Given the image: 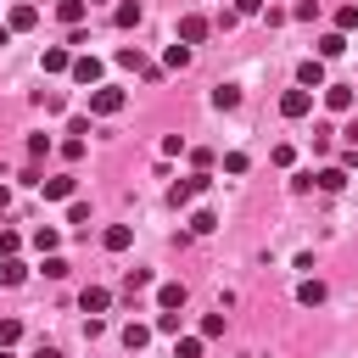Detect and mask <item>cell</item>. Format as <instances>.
I'll return each mask as SVG.
<instances>
[{"instance_id":"obj_1","label":"cell","mask_w":358,"mask_h":358,"mask_svg":"<svg viewBox=\"0 0 358 358\" xmlns=\"http://www.w3.org/2000/svg\"><path fill=\"white\" fill-rule=\"evenodd\" d=\"M123 101H129V95H123L117 84H95V95H90V112H95V117H117V112H123Z\"/></svg>"},{"instance_id":"obj_2","label":"cell","mask_w":358,"mask_h":358,"mask_svg":"<svg viewBox=\"0 0 358 358\" xmlns=\"http://www.w3.org/2000/svg\"><path fill=\"white\" fill-rule=\"evenodd\" d=\"M308 112H313V90H302V84H296V90H285V95H280V117H291V123H296V117H308Z\"/></svg>"},{"instance_id":"obj_3","label":"cell","mask_w":358,"mask_h":358,"mask_svg":"<svg viewBox=\"0 0 358 358\" xmlns=\"http://www.w3.org/2000/svg\"><path fill=\"white\" fill-rule=\"evenodd\" d=\"M207 185H213L207 173H190V179H173V190H168V201H173V207H190V201H196V196H201Z\"/></svg>"},{"instance_id":"obj_4","label":"cell","mask_w":358,"mask_h":358,"mask_svg":"<svg viewBox=\"0 0 358 358\" xmlns=\"http://www.w3.org/2000/svg\"><path fill=\"white\" fill-rule=\"evenodd\" d=\"M207 28H213V22H207L201 11H185V17H179V45H201Z\"/></svg>"},{"instance_id":"obj_5","label":"cell","mask_w":358,"mask_h":358,"mask_svg":"<svg viewBox=\"0 0 358 358\" xmlns=\"http://www.w3.org/2000/svg\"><path fill=\"white\" fill-rule=\"evenodd\" d=\"M78 308H84L90 319H101V313L112 308V291H106V285H84V296H78Z\"/></svg>"},{"instance_id":"obj_6","label":"cell","mask_w":358,"mask_h":358,"mask_svg":"<svg viewBox=\"0 0 358 358\" xmlns=\"http://www.w3.org/2000/svg\"><path fill=\"white\" fill-rule=\"evenodd\" d=\"M73 84H101V56H73Z\"/></svg>"},{"instance_id":"obj_7","label":"cell","mask_w":358,"mask_h":358,"mask_svg":"<svg viewBox=\"0 0 358 358\" xmlns=\"http://www.w3.org/2000/svg\"><path fill=\"white\" fill-rule=\"evenodd\" d=\"M34 22H39V6H28V0H22V6H11V17H6V28H11V34H28Z\"/></svg>"},{"instance_id":"obj_8","label":"cell","mask_w":358,"mask_h":358,"mask_svg":"<svg viewBox=\"0 0 358 358\" xmlns=\"http://www.w3.org/2000/svg\"><path fill=\"white\" fill-rule=\"evenodd\" d=\"M39 67H45V73H73V56H67V45H45Z\"/></svg>"},{"instance_id":"obj_9","label":"cell","mask_w":358,"mask_h":358,"mask_svg":"<svg viewBox=\"0 0 358 358\" xmlns=\"http://www.w3.org/2000/svg\"><path fill=\"white\" fill-rule=\"evenodd\" d=\"M296 84H302V90H324V62H319V56H308V62L296 67Z\"/></svg>"},{"instance_id":"obj_10","label":"cell","mask_w":358,"mask_h":358,"mask_svg":"<svg viewBox=\"0 0 358 358\" xmlns=\"http://www.w3.org/2000/svg\"><path fill=\"white\" fill-rule=\"evenodd\" d=\"M313 185H319L324 196H336V190H347V168H341V162H336V168H319V173H313Z\"/></svg>"},{"instance_id":"obj_11","label":"cell","mask_w":358,"mask_h":358,"mask_svg":"<svg viewBox=\"0 0 358 358\" xmlns=\"http://www.w3.org/2000/svg\"><path fill=\"white\" fill-rule=\"evenodd\" d=\"M324 106L330 112H352V84H324Z\"/></svg>"},{"instance_id":"obj_12","label":"cell","mask_w":358,"mask_h":358,"mask_svg":"<svg viewBox=\"0 0 358 358\" xmlns=\"http://www.w3.org/2000/svg\"><path fill=\"white\" fill-rule=\"evenodd\" d=\"M39 190H45V201H73V173H56V179H45Z\"/></svg>"},{"instance_id":"obj_13","label":"cell","mask_w":358,"mask_h":358,"mask_svg":"<svg viewBox=\"0 0 358 358\" xmlns=\"http://www.w3.org/2000/svg\"><path fill=\"white\" fill-rule=\"evenodd\" d=\"M341 50H347V34H341V28L319 34V62H330V56H341Z\"/></svg>"},{"instance_id":"obj_14","label":"cell","mask_w":358,"mask_h":358,"mask_svg":"<svg viewBox=\"0 0 358 358\" xmlns=\"http://www.w3.org/2000/svg\"><path fill=\"white\" fill-rule=\"evenodd\" d=\"M129 241H134V229H129V224H112V229L101 235V246H106V252H129Z\"/></svg>"},{"instance_id":"obj_15","label":"cell","mask_w":358,"mask_h":358,"mask_svg":"<svg viewBox=\"0 0 358 358\" xmlns=\"http://www.w3.org/2000/svg\"><path fill=\"white\" fill-rule=\"evenodd\" d=\"M84 11H90V0H56V17H62L67 28H78V22H84Z\"/></svg>"},{"instance_id":"obj_16","label":"cell","mask_w":358,"mask_h":358,"mask_svg":"<svg viewBox=\"0 0 358 358\" xmlns=\"http://www.w3.org/2000/svg\"><path fill=\"white\" fill-rule=\"evenodd\" d=\"M213 106H218V112H235V106H241V84H218V90H213Z\"/></svg>"},{"instance_id":"obj_17","label":"cell","mask_w":358,"mask_h":358,"mask_svg":"<svg viewBox=\"0 0 358 358\" xmlns=\"http://www.w3.org/2000/svg\"><path fill=\"white\" fill-rule=\"evenodd\" d=\"M157 308H185V285H179V280L157 285Z\"/></svg>"},{"instance_id":"obj_18","label":"cell","mask_w":358,"mask_h":358,"mask_svg":"<svg viewBox=\"0 0 358 358\" xmlns=\"http://www.w3.org/2000/svg\"><path fill=\"white\" fill-rule=\"evenodd\" d=\"M22 280H28L22 257H0V285H22Z\"/></svg>"},{"instance_id":"obj_19","label":"cell","mask_w":358,"mask_h":358,"mask_svg":"<svg viewBox=\"0 0 358 358\" xmlns=\"http://www.w3.org/2000/svg\"><path fill=\"white\" fill-rule=\"evenodd\" d=\"M213 229H218V213L196 207V213H190V235H213Z\"/></svg>"},{"instance_id":"obj_20","label":"cell","mask_w":358,"mask_h":358,"mask_svg":"<svg viewBox=\"0 0 358 358\" xmlns=\"http://www.w3.org/2000/svg\"><path fill=\"white\" fill-rule=\"evenodd\" d=\"M145 285H151V268H129V280H123V296L134 302V296H140Z\"/></svg>"},{"instance_id":"obj_21","label":"cell","mask_w":358,"mask_h":358,"mask_svg":"<svg viewBox=\"0 0 358 358\" xmlns=\"http://www.w3.org/2000/svg\"><path fill=\"white\" fill-rule=\"evenodd\" d=\"M296 302H302V308H319V302H324V285H319V280H302V285H296Z\"/></svg>"},{"instance_id":"obj_22","label":"cell","mask_w":358,"mask_h":358,"mask_svg":"<svg viewBox=\"0 0 358 358\" xmlns=\"http://www.w3.org/2000/svg\"><path fill=\"white\" fill-rule=\"evenodd\" d=\"M145 341H151V324H123V347L129 352H140Z\"/></svg>"},{"instance_id":"obj_23","label":"cell","mask_w":358,"mask_h":358,"mask_svg":"<svg viewBox=\"0 0 358 358\" xmlns=\"http://www.w3.org/2000/svg\"><path fill=\"white\" fill-rule=\"evenodd\" d=\"M112 22H117V28H134V22H140V0H123V6L112 11Z\"/></svg>"},{"instance_id":"obj_24","label":"cell","mask_w":358,"mask_h":358,"mask_svg":"<svg viewBox=\"0 0 358 358\" xmlns=\"http://www.w3.org/2000/svg\"><path fill=\"white\" fill-rule=\"evenodd\" d=\"M117 67H134V73H145L151 62L140 56V45H123V50H117Z\"/></svg>"},{"instance_id":"obj_25","label":"cell","mask_w":358,"mask_h":358,"mask_svg":"<svg viewBox=\"0 0 358 358\" xmlns=\"http://www.w3.org/2000/svg\"><path fill=\"white\" fill-rule=\"evenodd\" d=\"M34 246H39L45 257H50V252L62 246V229H50V224H45V229H34Z\"/></svg>"},{"instance_id":"obj_26","label":"cell","mask_w":358,"mask_h":358,"mask_svg":"<svg viewBox=\"0 0 358 358\" xmlns=\"http://www.w3.org/2000/svg\"><path fill=\"white\" fill-rule=\"evenodd\" d=\"M336 28H341V34H352V28H358V6H352V0H341V6H336Z\"/></svg>"},{"instance_id":"obj_27","label":"cell","mask_w":358,"mask_h":358,"mask_svg":"<svg viewBox=\"0 0 358 358\" xmlns=\"http://www.w3.org/2000/svg\"><path fill=\"white\" fill-rule=\"evenodd\" d=\"M201 341H207V336H179V341H173V358H201Z\"/></svg>"},{"instance_id":"obj_28","label":"cell","mask_w":358,"mask_h":358,"mask_svg":"<svg viewBox=\"0 0 358 358\" xmlns=\"http://www.w3.org/2000/svg\"><path fill=\"white\" fill-rule=\"evenodd\" d=\"M157 330H162V336H179V308H162V313H157Z\"/></svg>"},{"instance_id":"obj_29","label":"cell","mask_w":358,"mask_h":358,"mask_svg":"<svg viewBox=\"0 0 358 358\" xmlns=\"http://www.w3.org/2000/svg\"><path fill=\"white\" fill-rule=\"evenodd\" d=\"M17 246H22V235L17 229H0V257H17Z\"/></svg>"},{"instance_id":"obj_30","label":"cell","mask_w":358,"mask_h":358,"mask_svg":"<svg viewBox=\"0 0 358 358\" xmlns=\"http://www.w3.org/2000/svg\"><path fill=\"white\" fill-rule=\"evenodd\" d=\"M17 336H22V324L17 319H0V347H17Z\"/></svg>"},{"instance_id":"obj_31","label":"cell","mask_w":358,"mask_h":358,"mask_svg":"<svg viewBox=\"0 0 358 358\" xmlns=\"http://www.w3.org/2000/svg\"><path fill=\"white\" fill-rule=\"evenodd\" d=\"M291 17H296V22H313V17H319V0H296V11H291Z\"/></svg>"},{"instance_id":"obj_32","label":"cell","mask_w":358,"mask_h":358,"mask_svg":"<svg viewBox=\"0 0 358 358\" xmlns=\"http://www.w3.org/2000/svg\"><path fill=\"white\" fill-rule=\"evenodd\" d=\"M62 157H67V162H78V157H84V140H78V134H67V140H62Z\"/></svg>"},{"instance_id":"obj_33","label":"cell","mask_w":358,"mask_h":358,"mask_svg":"<svg viewBox=\"0 0 358 358\" xmlns=\"http://www.w3.org/2000/svg\"><path fill=\"white\" fill-rule=\"evenodd\" d=\"M45 274H50V280H67V257L50 252V257H45Z\"/></svg>"},{"instance_id":"obj_34","label":"cell","mask_w":358,"mask_h":358,"mask_svg":"<svg viewBox=\"0 0 358 358\" xmlns=\"http://www.w3.org/2000/svg\"><path fill=\"white\" fill-rule=\"evenodd\" d=\"M201 336H207V341L224 336V313H207V319H201Z\"/></svg>"},{"instance_id":"obj_35","label":"cell","mask_w":358,"mask_h":358,"mask_svg":"<svg viewBox=\"0 0 358 358\" xmlns=\"http://www.w3.org/2000/svg\"><path fill=\"white\" fill-rule=\"evenodd\" d=\"M190 62V45H168V67H185Z\"/></svg>"},{"instance_id":"obj_36","label":"cell","mask_w":358,"mask_h":358,"mask_svg":"<svg viewBox=\"0 0 358 358\" xmlns=\"http://www.w3.org/2000/svg\"><path fill=\"white\" fill-rule=\"evenodd\" d=\"M50 151V134H28V157H45Z\"/></svg>"},{"instance_id":"obj_37","label":"cell","mask_w":358,"mask_h":358,"mask_svg":"<svg viewBox=\"0 0 358 358\" xmlns=\"http://www.w3.org/2000/svg\"><path fill=\"white\" fill-rule=\"evenodd\" d=\"M224 173H246V151H229L224 157Z\"/></svg>"},{"instance_id":"obj_38","label":"cell","mask_w":358,"mask_h":358,"mask_svg":"<svg viewBox=\"0 0 358 358\" xmlns=\"http://www.w3.org/2000/svg\"><path fill=\"white\" fill-rule=\"evenodd\" d=\"M235 11H241V17H257V11H263V0H235Z\"/></svg>"},{"instance_id":"obj_39","label":"cell","mask_w":358,"mask_h":358,"mask_svg":"<svg viewBox=\"0 0 358 358\" xmlns=\"http://www.w3.org/2000/svg\"><path fill=\"white\" fill-rule=\"evenodd\" d=\"M341 140H347V145H358V117H352V123L341 129Z\"/></svg>"},{"instance_id":"obj_40","label":"cell","mask_w":358,"mask_h":358,"mask_svg":"<svg viewBox=\"0 0 358 358\" xmlns=\"http://www.w3.org/2000/svg\"><path fill=\"white\" fill-rule=\"evenodd\" d=\"M34 358H62V352L56 347H34Z\"/></svg>"},{"instance_id":"obj_41","label":"cell","mask_w":358,"mask_h":358,"mask_svg":"<svg viewBox=\"0 0 358 358\" xmlns=\"http://www.w3.org/2000/svg\"><path fill=\"white\" fill-rule=\"evenodd\" d=\"M6 207H11V190H6V185H0V213H6Z\"/></svg>"},{"instance_id":"obj_42","label":"cell","mask_w":358,"mask_h":358,"mask_svg":"<svg viewBox=\"0 0 358 358\" xmlns=\"http://www.w3.org/2000/svg\"><path fill=\"white\" fill-rule=\"evenodd\" d=\"M6 39H11V28H0V45H6Z\"/></svg>"},{"instance_id":"obj_43","label":"cell","mask_w":358,"mask_h":358,"mask_svg":"<svg viewBox=\"0 0 358 358\" xmlns=\"http://www.w3.org/2000/svg\"><path fill=\"white\" fill-rule=\"evenodd\" d=\"M0 358H11V347H0Z\"/></svg>"},{"instance_id":"obj_44","label":"cell","mask_w":358,"mask_h":358,"mask_svg":"<svg viewBox=\"0 0 358 358\" xmlns=\"http://www.w3.org/2000/svg\"><path fill=\"white\" fill-rule=\"evenodd\" d=\"M90 6H101V0H90Z\"/></svg>"}]
</instances>
